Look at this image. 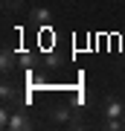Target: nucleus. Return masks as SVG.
<instances>
[{
    "label": "nucleus",
    "instance_id": "obj_8",
    "mask_svg": "<svg viewBox=\"0 0 125 131\" xmlns=\"http://www.w3.org/2000/svg\"><path fill=\"white\" fill-rule=\"evenodd\" d=\"M122 122H125V114H122Z\"/></svg>",
    "mask_w": 125,
    "mask_h": 131
},
{
    "label": "nucleus",
    "instance_id": "obj_4",
    "mask_svg": "<svg viewBox=\"0 0 125 131\" xmlns=\"http://www.w3.org/2000/svg\"><path fill=\"white\" fill-rule=\"evenodd\" d=\"M122 114H125V105H122L116 96H111V99L105 102V117H122Z\"/></svg>",
    "mask_w": 125,
    "mask_h": 131
},
{
    "label": "nucleus",
    "instance_id": "obj_7",
    "mask_svg": "<svg viewBox=\"0 0 125 131\" xmlns=\"http://www.w3.org/2000/svg\"><path fill=\"white\" fill-rule=\"evenodd\" d=\"M3 9L6 12H20L23 9V0H3Z\"/></svg>",
    "mask_w": 125,
    "mask_h": 131
},
{
    "label": "nucleus",
    "instance_id": "obj_1",
    "mask_svg": "<svg viewBox=\"0 0 125 131\" xmlns=\"http://www.w3.org/2000/svg\"><path fill=\"white\" fill-rule=\"evenodd\" d=\"M52 119H55V122H64V125H73V128L82 125V119L76 117L73 105H55V108H52Z\"/></svg>",
    "mask_w": 125,
    "mask_h": 131
},
{
    "label": "nucleus",
    "instance_id": "obj_3",
    "mask_svg": "<svg viewBox=\"0 0 125 131\" xmlns=\"http://www.w3.org/2000/svg\"><path fill=\"white\" fill-rule=\"evenodd\" d=\"M15 64H18V52L6 47L3 52H0V67H3L6 73H9V70H15Z\"/></svg>",
    "mask_w": 125,
    "mask_h": 131
},
{
    "label": "nucleus",
    "instance_id": "obj_6",
    "mask_svg": "<svg viewBox=\"0 0 125 131\" xmlns=\"http://www.w3.org/2000/svg\"><path fill=\"white\" fill-rule=\"evenodd\" d=\"M50 18H52L50 9H32V20L35 24H50Z\"/></svg>",
    "mask_w": 125,
    "mask_h": 131
},
{
    "label": "nucleus",
    "instance_id": "obj_2",
    "mask_svg": "<svg viewBox=\"0 0 125 131\" xmlns=\"http://www.w3.org/2000/svg\"><path fill=\"white\" fill-rule=\"evenodd\" d=\"M6 128H12V131H29L32 128V117H29L26 111H12V119H9Z\"/></svg>",
    "mask_w": 125,
    "mask_h": 131
},
{
    "label": "nucleus",
    "instance_id": "obj_5",
    "mask_svg": "<svg viewBox=\"0 0 125 131\" xmlns=\"http://www.w3.org/2000/svg\"><path fill=\"white\" fill-rule=\"evenodd\" d=\"M0 93H3V99H6V102H18V88H15L12 82H3Z\"/></svg>",
    "mask_w": 125,
    "mask_h": 131
},
{
    "label": "nucleus",
    "instance_id": "obj_9",
    "mask_svg": "<svg viewBox=\"0 0 125 131\" xmlns=\"http://www.w3.org/2000/svg\"><path fill=\"white\" fill-rule=\"evenodd\" d=\"M122 47H125V44H122Z\"/></svg>",
    "mask_w": 125,
    "mask_h": 131
}]
</instances>
